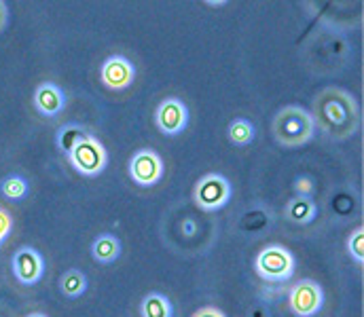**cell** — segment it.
Masks as SVG:
<instances>
[{
	"instance_id": "cell-24",
	"label": "cell",
	"mask_w": 364,
	"mask_h": 317,
	"mask_svg": "<svg viewBox=\"0 0 364 317\" xmlns=\"http://www.w3.org/2000/svg\"><path fill=\"white\" fill-rule=\"evenodd\" d=\"M28 317H47V316H43V313H32V316H28Z\"/></svg>"
},
{
	"instance_id": "cell-7",
	"label": "cell",
	"mask_w": 364,
	"mask_h": 317,
	"mask_svg": "<svg viewBox=\"0 0 364 317\" xmlns=\"http://www.w3.org/2000/svg\"><path fill=\"white\" fill-rule=\"evenodd\" d=\"M129 176L140 187H155L164 178V161L151 148L138 150L129 161Z\"/></svg>"
},
{
	"instance_id": "cell-16",
	"label": "cell",
	"mask_w": 364,
	"mask_h": 317,
	"mask_svg": "<svg viewBox=\"0 0 364 317\" xmlns=\"http://www.w3.org/2000/svg\"><path fill=\"white\" fill-rule=\"evenodd\" d=\"M229 140L237 146H248L255 140V127L248 118H235L229 125Z\"/></svg>"
},
{
	"instance_id": "cell-23",
	"label": "cell",
	"mask_w": 364,
	"mask_h": 317,
	"mask_svg": "<svg viewBox=\"0 0 364 317\" xmlns=\"http://www.w3.org/2000/svg\"><path fill=\"white\" fill-rule=\"evenodd\" d=\"M4 17H6V11H4V6L0 4V30H2V26H4Z\"/></svg>"
},
{
	"instance_id": "cell-8",
	"label": "cell",
	"mask_w": 364,
	"mask_h": 317,
	"mask_svg": "<svg viewBox=\"0 0 364 317\" xmlns=\"http://www.w3.org/2000/svg\"><path fill=\"white\" fill-rule=\"evenodd\" d=\"M13 273L19 284L34 286L43 279L45 260L34 248H19L13 256Z\"/></svg>"
},
{
	"instance_id": "cell-21",
	"label": "cell",
	"mask_w": 364,
	"mask_h": 317,
	"mask_svg": "<svg viewBox=\"0 0 364 317\" xmlns=\"http://www.w3.org/2000/svg\"><path fill=\"white\" fill-rule=\"evenodd\" d=\"M11 228H13V218H11V213L0 208V245H2V241L9 237Z\"/></svg>"
},
{
	"instance_id": "cell-13",
	"label": "cell",
	"mask_w": 364,
	"mask_h": 317,
	"mask_svg": "<svg viewBox=\"0 0 364 317\" xmlns=\"http://www.w3.org/2000/svg\"><path fill=\"white\" fill-rule=\"evenodd\" d=\"M318 213V208L314 204V199L307 197H294L286 204L284 216L286 220H290L292 224H309Z\"/></svg>"
},
{
	"instance_id": "cell-18",
	"label": "cell",
	"mask_w": 364,
	"mask_h": 317,
	"mask_svg": "<svg viewBox=\"0 0 364 317\" xmlns=\"http://www.w3.org/2000/svg\"><path fill=\"white\" fill-rule=\"evenodd\" d=\"M0 193L11 201H19L28 195V182L21 176H9L0 182Z\"/></svg>"
},
{
	"instance_id": "cell-9",
	"label": "cell",
	"mask_w": 364,
	"mask_h": 317,
	"mask_svg": "<svg viewBox=\"0 0 364 317\" xmlns=\"http://www.w3.org/2000/svg\"><path fill=\"white\" fill-rule=\"evenodd\" d=\"M100 77H102V83L112 89V91H121V89H127L134 79H136V68L134 64L123 57V55H112L108 57L104 64H102V70H100Z\"/></svg>"
},
{
	"instance_id": "cell-11",
	"label": "cell",
	"mask_w": 364,
	"mask_h": 317,
	"mask_svg": "<svg viewBox=\"0 0 364 317\" xmlns=\"http://www.w3.org/2000/svg\"><path fill=\"white\" fill-rule=\"evenodd\" d=\"M34 106L43 116H58L66 106L64 91L55 83H41L34 91Z\"/></svg>"
},
{
	"instance_id": "cell-15",
	"label": "cell",
	"mask_w": 364,
	"mask_h": 317,
	"mask_svg": "<svg viewBox=\"0 0 364 317\" xmlns=\"http://www.w3.org/2000/svg\"><path fill=\"white\" fill-rule=\"evenodd\" d=\"M60 288H62L64 296H68V299H79V296H83L85 290H87V277H85L79 269L66 271V273L62 275Z\"/></svg>"
},
{
	"instance_id": "cell-3",
	"label": "cell",
	"mask_w": 364,
	"mask_h": 317,
	"mask_svg": "<svg viewBox=\"0 0 364 317\" xmlns=\"http://www.w3.org/2000/svg\"><path fill=\"white\" fill-rule=\"evenodd\" d=\"M255 269L261 279L277 284V282H288L294 275L296 262L292 252L286 250L284 245H267L265 250L259 252L255 260Z\"/></svg>"
},
{
	"instance_id": "cell-4",
	"label": "cell",
	"mask_w": 364,
	"mask_h": 317,
	"mask_svg": "<svg viewBox=\"0 0 364 317\" xmlns=\"http://www.w3.org/2000/svg\"><path fill=\"white\" fill-rule=\"evenodd\" d=\"M68 161H70V165L81 176L95 178V176H100L106 169V165H108V152H106L104 144L97 138L85 133V138L68 155Z\"/></svg>"
},
{
	"instance_id": "cell-2",
	"label": "cell",
	"mask_w": 364,
	"mask_h": 317,
	"mask_svg": "<svg viewBox=\"0 0 364 317\" xmlns=\"http://www.w3.org/2000/svg\"><path fill=\"white\" fill-rule=\"evenodd\" d=\"M272 133L277 144L294 148V146L307 144L314 138L316 127H314L311 114L305 108H301V106H284L273 116Z\"/></svg>"
},
{
	"instance_id": "cell-10",
	"label": "cell",
	"mask_w": 364,
	"mask_h": 317,
	"mask_svg": "<svg viewBox=\"0 0 364 317\" xmlns=\"http://www.w3.org/2000/svg\"><path fill=\"white\" fill-rule=\"evenodd\" d=\"M155 123L161 133L166 135H178L188 123V108L178 98H168L164 100L157 112H155Z\"/></svg>"
},
{
	"instance_id": "cell-5",
	"label": "cell",
	"mask_w": 364,
	"mask_h": 317,
	"mask_svg": "<svg viewBox=\"0 0 364 317\" xmlns=\"http://www.w3.org/2000/svg\"><path fill=\"white\" fill-rule=\"evenodd\" d=\"M231 199V182L220 174L203 176L193 189V201L205 211H216L225 208Z\"/></svg>"
},
{
	"instance_id": "cell-22",
	"label": "cell",
	"mask_w": 364,
	"mask_h": 317,
	"mask_svg": "<svg viewBox=\"0 0 364 317\" xmlns=\"http://www.w3.org/2000/svg\"><path fill=\"white\" fill-rule=\"evenodd\" d=\"M193 317H227L220 309H216V307H201V309H197Z\"/></svg>"
},
{
	"instance_id": "cell-17",
	"label": "cell",
	"mask_w": 364,
	"mask_h": 317,
	"mask_svg": "<svg viewBox=\"0 0 364 317\" xmlns=\"http://www.w3.org/2000/svg\"><path fill=\"white\" fill-rule=\"evenodd\" d=\"M83 138H85V131H83L81 127H77V125H66V127H62L60 133H58V146H60L62 152L70 155V152L75 150V146H77Z\"/></svg>"
},
{
	"instance_id": "cell-19",
	"label": "cell",
	"mask_w": 364,
	"mask_h": 317,
	"mask_svg": "<svg viewBox=\"0 0 364 317\" xmlns=\"http://www.w3.org/2000/svg\"><path fill=\"white\" fill-rule=\"evenodd\" d=\"M348 252L356 262L364 260V228H356L348 239Z\"/></svg>"
},
{
	"instance_id": "cell-20",
	"label": "cell",
	"mask_w": 364,
	"mask_h": 317,
	"mask_svg": "<svg viewBox=\"0 0 364 317\" xmlns=\"http://www.w3.org/2000/svg\"><path fill=\"white\" fill-rule=\"evenodd\" d=\"M292 189H294L296 197H307V199H311V195H314V180H311L309 176H301V178L294 180Z\"/></svg>"
},
{
	"instance_id": "cell-14",
	"label": "cell",
	"mask_w": 364,
	"mask_h": 317,
	"mask_svg": "<svg viewBox=\"0 0 364 317\" xmlns=\"http://www.w3.org/2000/svg\"><path fill=\"white\" fill-rule=\"evenodd\" d=\"M140 313L142 317H174V309H172V303L168 301V296L153 292V294L144 296V301L140 305Z\"/></svg>"
},
{
	"instance_id": "cell-6",
	"label": "cell",
	"mask_w": 364,
	"mask_h": 317,
	"mask_svg": "<svg viewBox=\"0 0 364 317\" xmlns=\"http://www.w3.org/2000/svg\"><path fill=\"white\" fill-rule=\"evenodd\" d=\"M288 305H290V311L296 317L316 316L322 309V305H324V292H322V288L316 282L301 279L290 290Z\"/></svg>"
},
{
	"instance_id": "cell-12",
	"label": "cell",
	"mask_w": 364,
	"mask_h": 317,
	"mask_svg": "<svg viewBox=\"0 0 364 317\" xmlns=\"http://www.w3.org/2000/svg\"><path fill=\"white\" fill-rule=\"evenodd\" d=\"M91 254H93V258H95L97 262L110 265V262H114V260L119 258V254H121V243H119V239H117L114 235L104 233V235H100V237L93 239V243H91Z\"/></svg>"
},
{
	"instance_id": "cell-1",
	"label": "cell",
	"mask_w": 364,
	"mask_h": 317,
	"mask_svg": "<svg viewBox=\"0 0 364 317\" xmlns=\"http://www.w3.org/2000/svg\"><path fill=\"white\" fill-rule=\"evenodd\" d=\"M311 121L324 135L335 142L352 138L360 129V106L341 87L322 89L311 104Z\"/></svg>"
}]
</instances>
